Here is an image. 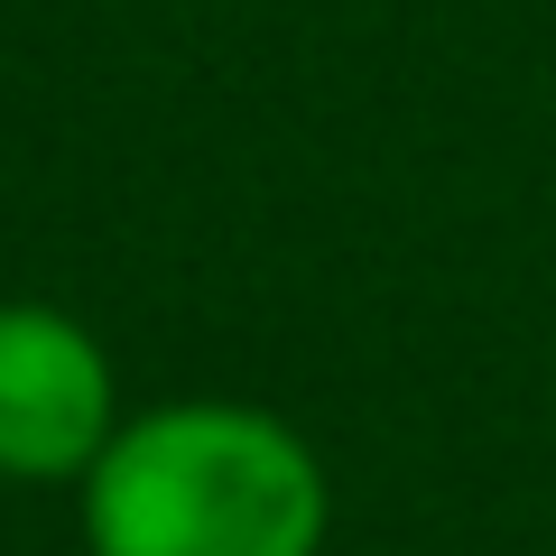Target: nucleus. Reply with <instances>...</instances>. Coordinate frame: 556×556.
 <instances>
[{
  "label": "nucleus",
  "mask_w": 556,
  "mask_h": 556,
  "mask_svg": "<svg viewBox=\"0 0 556 556\" xmlns=\"http://www.w3.org/2000/svg\"><path fill=\"white\" fill-rule=\"evenodd\" d=\"M84 556H325L334 482L278 408L159 399L75 482Z\"/></svg>",
  "instance_id": "nucleus-1"
},
{
  "label": "nucleus",
  "mask_w": 556,
  "mask_h": 556,
  "mask_svg": "<svg viewBox=\"0 0 556 556\" xmlns=\"http://www.w3.org/2000/svg\"><path fill=\"white\" fill-rule=\"evenodd\" d=\"M121 437V371L84 316L47 298H0V482L56 492Z\"/></svg>",
  "instance_id": "nucleus-2"
},
{
  "label": "nucleus",
  "mask_w": 556,
  "mask_h": 556,
  "mask_svg": "<svg viewBox=\"0 0 556 556\" xmlns=\"http://www.w3.org/2000/svg\"><path fill=\"white\" fill-rule=\"evenodd\" d=\"M547 390H556V380H547Z\"/></svg>",
  "instance_id": "nucleus-3"
}]
</instances>
